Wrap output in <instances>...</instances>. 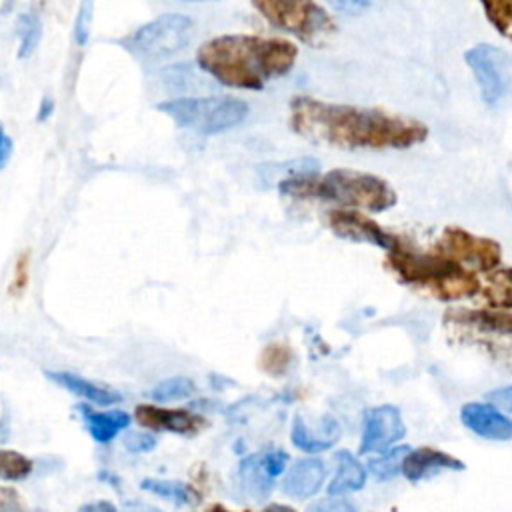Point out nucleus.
<instances>
[{"mask_svg": "<svg viewBox=\"0 0 512 512\" xmlns=\"http://www.w3.org/2000/svg\"><path fill=\"white\" fill-rule=\"evenodd\" d=\"M462 424L480 438L506 442L512 438V420L488 402H468L460 410Z\"/></svg>", "mask_w": 512, "mask_h": 512, "instance_id": "nucleus-13", "label": "nucleus"}, {"mask_svg": "<svg viewBox=\"0 0 512 512\" xmlns=\"http://www.w3.org/2000/svg\"><path fill=\"white\" fill-rule=\"evenodd\" d=\"M336 474L328 484V496H342L348 492H358L366 484V466L348 450L336 452Z\"/></svg>", "mask_w": 512, "mask_h": 512, "instance_id": "nucleus-20", "label": "nucleus"}, {"mask_svg": "<svg viewBox=\"0 0 512 512\" xmlns=\"http://www.w3.org/2000/svg\"><path fill=\"white\" fill-rule=\"evenodd\" d=\"M124 446L130 452H150L156 446V436L150 432H128L124 436Z\"/></svg>", "mask_w": 512, "mask_h": 512, "instance_id": "nucleus-29", "label": "nucleus"}, {"mask_svg": "<svg viewBox=\"0 0 512 512\" xmlns=\"http://www.w3.org/2000/svg\"><path fill=\"white\" fill-rule=\"evenodd\" d=\"M464 60L472 70L480 96L488 106H496L510 88V56L500 46L480 42L464 52Z\"/></svg>", "mask_w": 512, "mask_h": 512, "instance_id": "nucleus-8", "label": "nucleus"}, {"mask_svg": "<svg viewBox=\"0 0 512 512\" xmlns=\"http://www.w3.org/2000/svg\"><path fill=\"white\" fill-rule=\"evenodd\" d=\"M486 398L492 400V406L498 408V410L504 412V414H508L510 408H512V388H510V386L496 388V390H492Z\"/></svg>", "mask_w": 512, "mask_h": 512, "instance_id": "nucleus-31", "label": "nucleus"}, {"mask_svg": "<svg viewBox=\"0 0 512 512\" xmlns=\"http://www.w3.org/2000/svg\"><path fill=\"white\" fill-rule=\"evenodd\" d=\"M338 438H340V424L330 414L322 416V420L314 428L300 414H296L292 418L290 440L296 448H300L304 452L314 454V452L328 450L338 442Z\"/></svg>", "mask_w": 512, "mask_h": 512, "instance_id": "nucleus-14", "label": "nucleus"}, {"mask_svg": "<svg viewBox=\"0 0 512 512\" xmlns=\"http://www.w3.org/2000/svg\"><path fill=\"white\" fill-rule=\"evenodd\" d=\"M484 8L488 22L502 34H510L512 26V0H478Z\"/></svg>", "mask_w": 512, "mask_h": 512, "instance_id": "nucleus-26", "label": "nucleus"}, {"mask_svg": "<svg viewBox=\"0 0 512 512\" xmlns=\"http://www.w3.org/2000/svg\"><path fill=\"white\" fill-rule=\"evenodd\" d=\"M136 420L152 430H168L178 434H192L198 430L202 420L186 410L158 408L152 404H140L136 408Z\"/></svg>", "mask_w": 512, "mask_h": 512, "instance_id": "nucleus-16", "label": "nucleus"}, {"mask_svg": "<svg viewBox=\"0 0 512 512\" xmlns=\"http://www.w3.org/2000/svg\"><path fill=\"white\" fill-rule=\"evenodd\" d=\"M410 450V446H394L384 450L378 458H370L368 460V470L380 480H390L400 472L402 466V458L406 456V452Z\"/></svg>", "mask_w": 512, "mask_h": 512, "instance_id": "nucleus-23", "label": "nucleus"}, {"mask_svg": "<svg viewBox=\"0 0 512 512\" xmlns=\"http://www.w3.org/2000/svg\"><path fill=\"white\" fill-rule=\"evenodd\" d=\"M434 252L466 266H474L478 270H494L500 266L502 248L496 240L472 234L460 226H448L442 230Z\"/></svg>", "mask_w": 512, "mask_h": 512, "instance_id": "nucleus-9", "label": "nucleus"}, {"mask_svg": "<svg viewBox=\"0 0 512 512\" xmlns=\"http://www.w3.org/2000/svg\"><path fill=\"white\" fill-rule=\"evenodd\" d=\"M94 4L96 0H78V10L74 18L72 36L78 46H84L92 32V20H94Z\"/></svg>", "mask_w": 512, "mask_h": 512, "instance_id": "nucleus-27", "label": "nucleus"}, {"mask_svg": "<svg viewBox=\"0 0 512 512\" xmlns=\"http://www.w3.org/2000/svg\"><path fill=\"white\" fill-rule=\"evenodd\" d=\"M76 410L82 416L88 434L100 444H108L112 438H116L130 424V414L122 412V410L96 412L88 404H78Z\"/></svg>", "mask_w": 512, "mask_h": 512, "instance_id": "nucleus-19", "label": "nucleus"}, {"mask_svg": "<svg viewBox=\"0 0 512 512\" xmlns=\"http://www.w3.org/2000/svg\"><path fill=\"white\" fill-rule=\"evenodd\" d=\"M14 152V142L10 138V134L0 126V170L6 168V164L10 162Z\"/></svg>", "mask_w": 512, "mask_h": 512, "instance_id": "nucleus-34", "label": "nucleus"}, {"mask_svg": "<svg viewBox=\"0 0 512 512\" xmlns=\"http://www.w3.org/2000/svg\"><path fill=\"white\" fill-rule=\"evenodd\" d=\"M276 186L284 196L318 198L368 212H386L398 200L394 188L384 178L350 168L302 174L280 180Z\"/></svg>", "mask_w": 512, "mask_h": 512, "instance_id": "nucleus-3", "label": "nucleus"}, {"mask_svg": "<svg viewBox=\"0 0 512 512\" xmlns=\"http://www.w3.org/2000/svg\"><path fill=\"white\" fill-rule=\"evenodd\" d=\"M24 286H26V260L24 262L20 260L16 266V278H14V284L10 286V292L20 294L24 290Z\"/></svg>", "mask_w": 512, "mask_h": 512, "instance_id": "nucleus-36", "label": "nucleus"}, {"mask_svg": "<svg viewBox=\"0 0 512 512\" xmlns=\"http://www.w3.org/2000/svg\"><path fill=\"white\" fill-rule=\"evenodd\" d=\"M32 472V460L16 450L0 448V478L2 480H24Z\"/></svg>", "mask_w": 512, "mask_h": 512, "instance_id": "nucleus-25", "label": "nucleus"}, {"mask_svg": "<svg viewBox=\"0 0 512 512\" xmlns=\"http://www.w3.org/2000/svg\"><path fill=\"white\" fill-rule=\"evenodd\" d=\"M324 476H326V466L322 460L302 458L290 466V470L282 482V490L288 496L298 498V500L310 498L320 490Z\"/></svg>", "mask_w": 512, "mask_h": 512, "instance_id": "nucleus-17", "label": "nucleus"}, {"mask_svg": "<svg viewBox=\"0 0 512 512\" xmlns=\"http://www.w3.org/2000/svg\"><path fill=\"white\" fill-rule=\"evenodd\" d=\"M0 512H22V504L16 490L0 486Z\"/></svg>", "mask_w": 512, "mask_h": 512, "instance_id": "nucleus-32", "label": "nucleus"}, {"mask_svg": "<svg viewBox=\"0 0 512 512\" xmlns=\"http://www.w3.org/2000/svg\"><path fill=\"white\" fill-rule=\"evenodd\" d=\"M140 488L150 492V494H156L160 498H166V500H170L172 504H178V506H188V504H196L198 502L196 492L188 484H184L180 480L144 478L140 482Z\"/></svg>", "mask_w": 512, "mask_h": 512, "instance_id": "nucleus-21", "label": "nucleus"}, {"mask_svg": "<svg viewBox=\"0 0 512 512\" xmlns=\"http://www.w3.org/2000/svg\"><path fill=\"white\" fill-rule=\"evenodd\" d=\"M388 266L408 284L430 288L444 300L472 296L480 290L476 276L438 252H414L400 244L388 252Z\"/></svg>", "mask_w": 512, "mask_h": 512, "instance_id": "nucleus-4", "label": "nucleus"}, {"mask_svg": "<svg viewBox=\"0 0 512 512\" xmlns=\"http://www.w3.org/2000/svg\"><path fill=\"white\" fill-rule=\"evenodd\" d=\"M78 512H118V510L108 500H96V502H88V504L80 506Z\"/></svg>", "mask_w": 512, "mask_h": 512, "instance_id": "nucleus-35", "label": "nucleus"}, {"mask_svg": "<svg viewBox=\"0 0 512 512\" xmlns=\"http://www.w3.org/2000/svg\"><path fill=\"white\" fill-rule=\"evenodd\" d=\"M288 460V452L280 448H266L242 458L236 470L242 492L252 502H264L274 488V478L286 470Z\"/></svg>", "mask_w": 512, "mask_h": 512, "instance_id": "nucleus-10", "label": "nucleus"}, {"mask_svg": "<svg viewBox=\"0 0 512 512\" xmlns=\"http://www.w3.org/2000/svg\"><path fill=\"white\" fill-rule=\"evenodd\" d=\"M328 2L344 14H360L370 8V0H328Z\"/></svg>", "mask_w": 512, "mask_h": 512, "instance_id": "nucleus-33", "label": "nucleus"}, {"mask_svg": "<svg viewBox=\"0 0 512 512\" xmlns=\"http://www.w3.org/2000/svg\"><path fill=\"white\" fill-rule=\"evenodd\" d=\"M438 470H464V462L442 450L422 446L416 450H408L400 466V472L410 482H418L430 472H438Z\"/></svg>", "mask_w": 512, "mask_h": 512, "instance_id": "nucleus-15", "label": "nucleus"}, {"mask_svg": "<svg viewBox=\"0 0 512 512\" xmlns=\"http://www.w3.org/2000/svg\"><path fill=\"white\" fill-rule=\"evenodd\" d=\"M252 6L276 28L306 44H320L334 34L336 24L314 0H250Z\"/></svg>", "mask_w": 512, "mask_h": 512, "instance_id": "nucleus-7", "label": "nucleus"}, {"mask_svg": "<svg viewBox=\"0 0 512 512\" xmlns=\"http://www.w3.org/2000/svg\"><path fill=\"white\" fill-rule=\"evenodd\" d=\"M492 300L496 304H502V306H508V300H510V280H508V270L502 268L500 272H496L494 278H490V292Z\"/></svg>", "mask_w": 512, "mask_h": 512, "instance_id": "nucleus-28", "label": "nucleus"}, {"mask_svg": "<svg viewBox=\"0 0 512 512\" xmlns=\"http://www.w3.org/2000/svg\"><path fill=\"white\" fill-rule=\"evenodd\" d=\"M196 390L194 382L186 376H172L166 378L162 382H158L152 390H150V398L156 402H170V400H184L188 396H192Z\"/></svg>", "mask_w": 512, "mask_h": 512, "instance_id": "nucleus-24", "label": "nucleus"}, {"mask_svg": "<svg viewBox=\"0 0 512 512\" xmlns=\"http://www.w3.org/2000/svg\"><path fill=\"white\" fill-rule=\"evenodd\" d=\"M46 378H50L54 384L62 386L64 390L76 394L78 398H84L88 402H94L98 406H112L116 402L122 400V396L106 386H100L92 380H86L74 372H66V370H46L44 372Z\"/></svg>", "mask_w": 512, "mask_h": 512, "instance_id": "nucleus-18", "label": "nucleus"}, {"mask_svg": "<svg viewBox=\"0 0 512 512\" xmlns=\"http://www.w3.org/2000/svg\"><path fill=\"white\" fill-rule=\"evenodd\" d=\"M192 32L194 22L190 16L168 12L138 26L134 32L118 38L116 42L122 50L140 62H158L188 48Z\"/></svg>", "mask_w": 512, "mask_h": 512, "instance_id": "nucleus-6", "label": "nucleus"}, {"mask_svg": "<svg viewBox=\"0 0 512 512\" xmlns=\"http://www.w3.org/2000/svg\"><path fill=\"white\" fill-rule=\"evenodd\" d=\"M298 58L290 40L254 34H224L206 40L198 52V66L224 86L262 90L268 82L286 76Z\"/></svg>", "mask_w": 512, "mask_h": 512, "instance_id": "nucleus-2", "label": "nucleus"}, {"mask_svg": "<svg viewBox=\"0 0 512 512\" xmlns=\"http://www.w3.org/2000/svg\"><path fill=\"white\" fill-rule=\"evenodd\" d=\"M308 512H356L354 504L344 500V498H338V496H330L326 500H320L316 504H312L308 508Z\"/></svg>", "mask_w": 512, "mask_h": 512, "instance_id": "nucleus-30", "label": "nucleus"}, {"mask_svg": "<svg viewBox=\"0 0 512 512\" xmlns=\"http://www.w3.org/2000/svg\"><path fill=\"white\" fill-rule=\"evenodd\" d=\"M406 434L402 414L392 404H380L364 410L360 454L384 452Z\"/></svg>", "mask_w": 512, "mask_h": 512, "instance_id": "nucleus-12", "label": "nucleus"}, {"mask_svg": "<svg viewBox=\"0 0 512 512\" xmlns=\"http://www.w3.org/2000/svg\"><path fill=\"white\" fill-rule=\"evenodd\" d=\"M16 36H18V58H28L40 44L42 22L34 10L24 12L16 20Z\"/></svg>", "mask_w": 512, "mask_h": 512, "instance_id": "nucleus-22", "label": "nucleus"}, {"mask_svg": "<svg viewBox=\"0 0 512 512\" xmlns=\"http://www.w3.org/2000/svg\"><path fill=\"white\" fill-rule=\"evenodd\" d=\"M10 436V418L6 406L0 402V442H6Z\"/></svg>", "mask_w": 512, "mask_h": 512, "instance_id": "nucleus-37", "label": "nucleus"}, {"mask_svg": "<svg viewBox=\"0 0 512 512\" xmlns=\"http://www.w3.org/2000/svg\"><path fill=\"white\" fill-rule=\"evenodd\" d=\"M52 112H54V102H52V98L44 96V98H42V102H40L38 114H36L38 122H44V120H48V118L52 116Z\"/></svg>", "mask_w": 512, "mask_h": 512, "instance_id": "nucleus-38", "label": "nucleus"}, {"mask_svg": "<svg viewBox=\"0 0 512 512\" xmlns=\"http://www.w3.org/2000/svg\"><path fill=\"white\" fill-rule=\"evenodd\" d=\"M264 512H296V510L286 504H270L268 508H264Z\"/></svg>", "mask_w": 512, "mask_h": 512, "instance_id": "nucleus-39", "label": "nucleus"}, {"mask_svg": "<svg viewBox=\"0 0 512 512\" xmlns=\"http://www.w3.org/2000/svg\"><path fill=\"white\" fill-rule=\"evenodd\" d=\"M186 2H204V0H186Z\"/></svg>", "mask_w": 512, "mask_h": 512, "instance_id": "nucleus-41", "label": "nucleus"}, {"mask_svg": "<svg viewBox=\"0 0 512 512\" xmlns=\"http://www.w3.org/2000/svg\"><path fill=\"white\" fill-rule=\"evenodd\" d=\"M328 224H330L332 232L340 238L372 244L386 252H390L402 244V240L398 236L386 232L376 220H372L370 216H366L358 210H352V208L328 212Z\"/></svg>", "mask_w": 512, "mask_h": 512, "instance_id": "nucleus-11", "label": "nucleus"}, {"mask_svg": "<svg viewBox=\"0 0 512 512\" xmlns=\"http://www.w3.org/2000/svg\"><path fill=\"white\" fill-rule=\"evenodd\" d=\"M176 126L212 136L240 126L248 116V104L234 96H190L166 100L156 106Z\"/></svg>", "mask_w": 512, "mask_h": 512, "instance_id": "nucleus-5", "label": "nucleus"}, {"mask_svg": "<svg viewBox=\"0 0 512 512\" xmlns=\"http://www.w3.org/2000/svg\"><path fill=\"white\" fill-rule=\"evenodd\" d=\"M288 122L298 136L344 150H406L428 136V126L418 118L304 94L290 100Z\"/></svg>", "mask_w": 512, "mask_h": 512, "instance_id": "nucleus-1", "label": "nucleus"}, {"mask_svg": "<svg viewBox=\"0 0 512 512\" xmlns=\"http://www.w3.org/2000/svg\"><path fill=\"white\" fill-rule=\"evenodd\" d=\"M130 512H160V510L148 504H136V510H130Z\"/></svg>", "mask_w": 512, "mask_h": 512, "instance_id": "nucleus-40", "label": "nucleus"}]
</instances>
